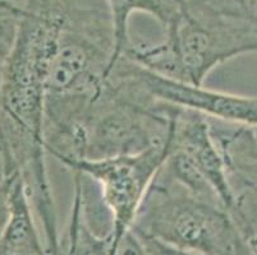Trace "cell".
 I'll return each mask as SVG.
<instances>
[{
    "label": "cell",
    "mask_w": 257,
    "mask_h": 255,
    "mask_svg": "<svg viewBox=\"0 0 257 255\" xmlns=\"http://www.w3.org/2000/svg\"><path fill=\"white\" fill-rule=\"evenodd\" d=\"M114 49L109 8L69 0L51 63L48 95H97L113 70Z\"/></svg>",
    "instance_id": "3"
},
{
    "label": "cell",
    "mask_w": 257,
    "mask_h": 255,
    "mask_svg": "<svg viewBox=\"0 0 257 255\" xmlns=\"http://www.w3.org/2000/svg\"><path fill=\"white\" fill-rule=\"evenodd\" d=\"M141 238L142 242L145 244L146 249L149 250L150 255H197L193 254V252L184 251V250L175 249V247L165 245L163 242L155 241V240H151V238Z\"/></svg>",
    "instance_id": "12"
},
{
    "label": "cell",
    "mask_w": 257,
    "mask_h": 255,
    "mask_svg": "<svg viewBox=\"0 0 257 255\" xmlns=\"http://www.w3.org/2000/svg\"><path fill=\"white\" fill-rule=\"evenodd\" d=\"M169 153V140L165 146L154 147L133 156L83 160L64 167L81 172L96 182L102 200L113 217V247L132 228L140 208L164 165Z\"/></svg>",
    "instance_id": "4"
},
{
    "label": "cell",
    "mask_w": 257,
    "mask_h": 255,
    "mask_svg": "<svg viewBox=\"0 0 257 255\" xmlns=\"http://www.w3.org/2000/svg\"><path fill=\"white\" fill-rule=\"evenodd\" d=\"M257 53V26L215 8L206 0H186L160 42H135L121 58L159 76L202 86L215 68Z\"/></svg>",
    "instance_id": "1"
},
{
    "label": "cell",
    "mask_w": 257,
    "mask_h": 255,
    "mask_svg": "<svg viewBox=\"0 0 257 255\" xmlns=\"http://www.w3.org/2000/svg\"><path fill=\"white\" fill-rule=\"evenodd\" d=\"M144 92L164 104L200 112L209 119L257 128V97L240 96L174 81L150 72L125 58L114 65Z\"/></svg>",
    "instance_id": "5"
},
{
    "label": "cell",
    "mask_w": 257,
    "mask_h": 255,
    "mask_svg": "<svg viewBox=\"0 0 257 255\" xmlns=\"http://www.w3.org/2000/svg\"><path fill=\"white\" fill-rule=\"evenodd\" d=\"M131 231L197 255H239L240 237L228 210L159 171Z\"/></svg>",
    "instance_id": "2"
},
{
    "label": "cell",
    "mask_w": 257,
    "mask_h": 255,
    "mask_svg": "<svg viewBox=\"0 0 257 255\" xmlns=\"http://www.w3.org/2000/svg\"><path fill=\"white\" fill-rule=\"evenodd\" d=\"M12 184V182H11ZM9 184V186H11ZM9 186L0 190V238L3 236L4 228L9 218V202H8V191Z\"/></svg>",
    "instance_id": "13"
},
{
    "label": "cell",
    "mask_w": 257,
    "mask_h": 255,
    "mask_svg": "<svg viewBox=\"0 0 257 255\" xmlns=\"http://www.w3.org/2000/svg\"><path fill=\"white\" fill-rule=\"evenodd\" d=\"M169 149L186 154L229 212L234 204V190L224 154L212 134L210 119L200 112L174 106Z\"/></svg>",
    "instance_id": "6"
},
{
    "label": "cell",
    "mask_w": 257,
    "mask_h": 255,
    "mask_svg": "<svg viewBox=\"0 0 257 255\" xmlns=\"http://www.w3.org/2000/svg\"><path fill=\"white\" fill-rule=\"evenodd\" d=\"M215 8L239 16L257 26V0H206Z\"/></svg>",
    "instance_id": "9"
},
{
    "label": "cell",
    "mask_w": 257,
    "mask_h": 255,
    "mask_svg": "<svg viewBox=\"0 0 257 255\" xmlns=\"http://www.w3.org/2000/svg\"><path fill=\"white\" fill-rule=\"evenodd\" d=\"M184 2L186 0H105L113 21L115 39L113 64H116L130 45V21L133 14L145 13L151 16L164 31L178 17Z\"/></svg>",
    "instance_id": "8"
},
{
    "label": "cell",
    "mask_w": 257,
    "mask_h": 255,
    "mask_svg": "<svg viewBox=\"0 0 257 255\" xmlns=\"http://www.w3.org/2000/svg\"><path fill=\"white\" fill-rule=\"evenodd\" d=\"M17 176H20L17 166H16L6 137L0 128V190L9 186V184Z\"/></svg>",
    "instance_id": "10"
},
{
    "label": "cell",
    "mask_w": 257,
    "mask_h": 255,
    "mask_svg": "<svg viewBox=\"0 0 257 255\" xmlns=\"http://www.w3.org/2000/svg\"><path fill=\"white\" fill-rule=\"evenodd\" d=\"M16 32L15 34H12V32H0V72H2L3 60L6 59V56L8 55L9 50H11L12 45H13Z\"/></svg>",
    "instance_id": "14"
},
{
    "label": "cell",
    "mask_w": 257,
    "mask_h": 255,
    "mask_svg": "<svg viewBox=\"0 0 257 255\" xmlns=\"http://www.w3.org/2000/svg\"><path fill=\"white\" fill-rule=\"evenodd\" d=\"M253 133H254V135H256V138H257V128H254Z\"/></svg>",
    "instance_id": "15"
},
{
    "label": "cell",
    "mask_w": 257,
    "mask_h": 255,
    "mask_svg": "<svg viewBox=\"0 0 257 255\" xmlns=\"http://www.w3.org/2000/svg\"><path fill=\"white\" fill-rule=\"evenodd\" d=\"M8 202L9 218L0 238V255H49L21 176L9 186Z\"/></svg>",
    "instance_id": "7"
},
{
    "label": "cell",
    "mask_w": 257,
    "mask_h": 255,
    "mask_svg": "<svg viewBox=\"0 0 257 255\" xmlns=\"http://www.w3.org/2000/svg\"><path fill=\"white\" fill-rule=\"evenodd\" d=\"M115 255H150L141 238L133 232L128 231L116 247Z\"/></svg>",
    "instance_id": "11"
}]
</instances>
